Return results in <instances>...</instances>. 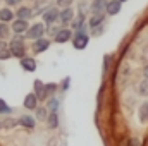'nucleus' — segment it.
<instances>
[{
  "label": "nucleus",
  "mask_w": 148,
  "mask_h": 146,
  "mask_svg": "<svg viewBox=\"0 0 148 146\" xmlns=\"http://www.w3.org/2000/svg\"><path fill=\"white\" fill-rule=\"evenodd\" d=\"M9 50H10V53H12V57H17V59H23L24 57V53H26V46H24V40L21 36H16L12 41H10V45H9Z\"/></svg>",
  "instance_id": "f257e3e1"
},
{
  "label": "nucleus",
  "mask_w": 148,
  "mask_h": 146,
  "mask_svg": "<svg viewBox=\"0 0 148 146\" xmlns=\"http://www.w3.org/2000/svg\"><path fill=\"white\" fill-rule=\"evenodd\" d=\"M88 35L84 33V31H77L76 33V36H74L73 40V45H74V48L76 50H84L86 48V45H88Z\"/></svg>",
  "instance_id": "f03ea898"
},
{
  "label": "nucleus",
  "mask_w": 148,
  "mask_h": 146,
  "mask_svg": "<svg viewBox=\"0 0 148 146\" xmlns=\"http://www.w3.org/2000/svg\"><path fill=\"white\" fill-rule=\"evenodd\" d=\"M59 16H60V12H59L57 7H48V9L43 12V21L48 23V24H53V23L59 19Z\"/></svg>",
  "instance_id": "7ed1b4c3"
},
{
  "label": "nucleus",
  "mask_w": 148,
  "mask_h": 146,
  "mask_svg": "<svg viewBox=\"0 0 148 146\" xmlns=\"http://www.w3.org/2000/svg\"><path fill=\"white\" fill-rule=\"evenodd\" d=\"M43 33H45V26L43 24H33L29 29H28V38H31V40H40V38L43 36Z\"/></svg>",
  "instance_id": "20e7f679"
},
{
  "label": "nucleus",
  "mask_w": 148,
  "mask_h": 146,
  "mask_svg": "<svg viewBox=\"0 0 148 146\" xmlns=\"http://www.w3.org/2000/svg\"><path fill=\"white\" fill-rule=\"evenodd\" d=\"M107 0H95L91 3V12L93 14H107Z\"/></svg>",
  "instance_id": "39448f33"
},
{
  "label": "nucleus",
  "mask_w": 148,
  "mask_h": 146,
  "mask_svg": "<svg viewBox=\"0 0 148 146\" xmlns=\"http://www.w3.org/2000/svg\"><path fill=\"white\" fill-rule=\"evenodd\" d=\"M26 29H29L28 21H24V19H17V21H14V23H12V31H14L16 35L26 33Z\"/></svg>",
  "instance_id": "423d86ee"
},
{
  "label": "nucleus",
  "mask_w": 148,
  "mask_h": 146,
  "mask_svg": "<svg viewBox=\"0 0 148 146\" xmlns=\"http://www.w3.org/2000/svg\"><path fill=\"white\" fill-rule=\"evenodd\" d=\"M21 67L28 72H35L36 71V60L31 57H23L21 59Z\"/></svg>",
  "instance_id": "0eeeda50"
},
{
  "label": "nucleus",
  "mask_w": 148,
  "mask_h": 146,
  "mask_svg": "<svg viewBox=\"0 0 148 146\" xmlns=\"http://www.w3.org/2000/svg\"><path fill=\"white\" fill-rule=\"evenodd\" d=\"M35 95H36L40 100H47V84H43L40 79L35 81V91H33Z\"/></svg>",
  "instance_id": "6e6552de"
},
{
  "label": "nucleus",
  "mask_w": 148,
  "mask_h": 146,
  "mask_svg": "<svg viewBox=\"0 0 148 146\" xmlns=\"http://www.w3.org/2000/svg\"><path fill=\"white\" fill-rule=\"evenodd\" d=\"M121 7H122V2L121 0H109L107 3V14L109 16H115L121 12Z\"/></svg>",
  "instance_id": "1a4fd4ad"
},
{
  "label": "nucleus",
  "mask_w": 148,
  "mask_h": 146,
  "mask_svg": "<svg viewBox=\"0 0 148 146\" xmlns=\"http://www.w3.org/2000/svg\"><path fill=\"white\" fill-rule=\"evenodd\" d=\"M73 38V33H71V29H67V28H62L57 35H55V43H66V41H69Z\"/></svg>",
  "instance_id": "9d476101"
},
{
  "label": "nucleus",
  "mask_w": 148,
  "mask_h": 146,
  "mask_svg": "<svg viewBox=\"0 0 148 146\" xmlns=\"http://www.w3.org/2000/svg\"><path fill=\"white\" fill-rule=\"evenodd\" d=\"M36 105H38V96L35 93H29L26 95L24 98V108L26 110H36Z\"/></svg>",
  "instance_id": "9b49d317"
},
{
  "label": "nucleus",
  "mask_w": 148,
  "mask_h": 146,
  "mask_svg": "<svg viewBox=\"0 0 148 146\" xmlns=\"http://www.w3.org/2000/svg\"><path fill=\"white\" fill-rule=\"evenodd\" d=\"M48 46H50V41L45 40V38H40V40H36V41L33 43V52H35V53H41V52H45Z\"/></svg>",
  "instance_id": "f8f14e48"
},
{
  "label": "nucleus",
  "mask_w": 148,
  "mask_h": 146,
  "mask_svg": "<svg viewBox=\"0 0 148 146\" xmlns=\"http://www.w3.org/2000/svg\"><path fill=\"white\" fill-rule=\"evenodd\" d=\"M59 19L64 23V24H67V23H73L74 19V12L71 7H67V9H64L62 12H60V16H59Z\"/></svg>",
  "instance_id": "ddd939ff"
},
{
  "label": "nucleus",
  "mask_w": 148,
  "mask_h": 146,
  "mask_svg": "<svg viewBox=\"0 0 148 146\" xmlns=\"http://www.w3.org/2000/svg\"><path fill=\"white\" fill-rule=\"evenodd\" d=\"M138 119L141 124H147L148 122V102L141 103L140 105V110H138Z\"/></svg>",
  "instance_id": "4468645a"
},
{
  "label": "nucleus",
  "mask_w": 148,
  "mask_h": 146,
  "mask_svg": "<svg viewBox=\"0 0 148 146\" xmlns=\"http://www.w3.org/2000/svg\"><path fill=\"white\" fill-rule=\"evenodd\" d=\"M103 19H105V14H93V16H91V19H90V28H91V29H95V28L102 26Z\"/></svg>",
  "instance_id": "2eb2a0df"
},
{
  "label": "nucleus",
  "mask_w": 148,
  "mask_h": 146,
  "mask_svg": "<svg viewBox=\"0 0 148 146\" xmlns=\"http://www.w3.org/2000/svg\"><path fill=\"white\" fill-rule=\"evenodd\" d=\"M35 14H33V9H29V7H21L19 10H17V17L19 19H24V21H28V19H31Z\"/></svg>",
  "instance_id": "dca6fc26"
},
{
  "label": "nucleus",
  "mask_w": 148,
  "mask_h": 146,
  "mask_svg": "<svg viewBox=\"0 0 148 146\" xmlns=\"http://www.w3.org/2000/svg\"><path fill=\"white\" fill-rule=\"evenodd\" d=\"M17 122H19L23 127H28V129H33V127H35V119L29 117V115H23Z\"/></svg>",
  "instance_id": "f3484780"
},
{
  "label": "nucleus",
  "mask_w": 148,
  "mask_h": 146,
  "mask_svg": "<svg viewBox=\"0 0 148 146\" xmlns=\"http://www.w3.org/2000/svg\"><path fill=\"white\" fill-rule=\"evenodd\" d=\"M12 17H14V14H12L10 9H0V21H2V23L12 21Z\"/></svg>",
  "instance_id": "a211bd4d"
},
{
  "label": "nucleus",
  "mask_w": 148,
  "mask_h": 146,
  "mask_svg": "<svg viewBox=\"0 0 148 146\" xmlns=\"http://www.w3.org/2000/svg\"><path fill=\"white\" fill-rule=\"evenodd\" d=\"M59 105H60V103H59V100H57V98H50V100H48V103H47V110H48L50 113H55V112L59 110Z\"/></svg>",
  "instance_id": "6ab92c4d"
},
{
  "label": "nucleus",
  "mask_w": 148,
  "mask_h": 146,
  "mask_svg": "<svg viewBox=\"0 0 148 146\" xmlns=\"http://www.w3.org/2000/svg\"><path fill=\"white\" fill-rule=\"evenodd\" d=\"M83 23H84V16L79 14L77 19L73 21V29H76V31H83Z\"/></svg>",
  "instance_id": "aec40b11"
},
{
  "label": "nucleus",
  "mask_w": 148,
  "mask_h": 146,
  "mask_svg": "<svg viewBox=\"0 0 148 146\" xmlns=\"http://www.w3.org/2000/svg\"><path fill=\"white\" fill-rule=\"evenodd\" d=\"M47 122H48V126H50V127H57V126H59V117H57V112H55V113H50Z\"/></svg>",
  "instance_id": "412c9836"
},
{
  "label": "nucleus",
  "mask_w": 148,
  "mask_h": 146,
  "mask_svg": "<svg viewBox=\"0 0 148 146\" xmlns=\"http://www.w3.org/2000/svg\"><path fill=\"white\" fill-rule=\"evenodd\" d=\"M12 57V53H10V50L9 48H0V60H7V59H10Z\"/></svg>",
  "instance_id": "4be33fe9"
},
{
  "label": "nucleus",
  "mask_w": 148,
  "mask_h": 146,
  "mask_svg": "<svg viewBox=\"0 0 148 146\" xmlns=\"http://www.w3.org/2000/svg\"><path fill=\"white\" fill-rule=\"evenodd\" d=\"M140 95H141V96H148V79H145V81L140 84Z\"/></svg>",
  "instance_id": "5701e85b"
},
{
  "label": "nucleus",
  "mask_w": 148,
  "mask_h": 146,
  "mask_svg": "<svg viewBox=\"0 0 148 146\" xmlns=\"http://www.w3.org/2000/svg\"><path fill=\"white\" fill-rule=\"evenodd\" d=\"M7 35H9V26L7 24H0V40H3Z\"/></svg>",
  "instance_id": "b1692460"
},
{
  "label": "nucleus",
  "mask_w": 148,
  "mask_h": 146,
  "mask_svg": "<svg viewBox=\"0 0 148 146\" xmlns=\"http://www.w3.org/2000/svg\"><path fill=\"white\" fill-rule=\"evenodd\" d=\"M0 113H10V107L3 100H0Z\"/></svg>",
  "instance_id": "393cba45"
},
{
  "label": "nucleus",
  "mask_w": 148,
  "mask_h": 146,
  "mask_svg": "<svg viewBox=\"0 0 148 146\" xmlns=\"http://www.w3.org/2000/svg\"><path fill=\"white\" fill-rule=\"evenodd\" d=\"M47 108H40L36 110V119H40V120H45L47 119V112H45Z\"/></svg>",
  "instance_id": "a878e982"
},
{
  "label": "nucleus",
  "mask_w": 148,
  "mask_h": 146,
  "mask_svg": "<svg viewBox=\"0 0 148 146\" xmlns=\"http://www.w3.org/2000/svg\"><path fill=\"white\" fill-rule=\"evenodd\" d=\"M55 88H57V86H55L53 83H50V84H47V98H48V96H50V95H52V93L55 91Z\"/></svg>",
  "instance_id": "bb28decb"
},
{
  "label": "nucleus",
  "mask_w": 148,
  "mask_h": 146,
  "mask_svg": "<svg viewBox=\"0 0 148 146\" xmlns=\"http://www.w3.org/2000/svg\"><path fill=\"white\" fill-rule=\"evenodd\" d=\"M57 2H59V5H60V7L67 9V7H71V3H73L74 0H57Z\"/></svg>",
  "instance_id": "cd10ccee"
},
{
  "label": "nucleus",
  "mask_w": 148,
  "mask_h": 146,
  "mask_svg": "<svg viewBox=\"0 0 148 146\" xmlns=\"http://www.w3.org/2000/svg\"><path fill=\"white\" fill-rule=\"evenodd\" d=\"M59 31H60V28H59V26H52V28L48 29V33H50V35H57Z\"/></svg>",
  "instance_id": "c85d7f7f"
},
{
  "label": "nucleus",
  "mask_w": 148,
  "mask_h": 146,
  "mask_svg": "<svg viewBox=\"0 0 148 146\" xmlns=\"http://www.w3.org/2000/svg\"><path fill=\"white\" fill-rule=\"evenodd\" d=\"M5 3H7V5H19L21 0H5Z\"/></svg>",
  "instance_id": "c756f323"
},
{
  "label": "nucleus",
  "mask_w": 148,
  "mask_h": 146,
  "mask_svg": "<svg viewBox=\"0 0 148 146\" xmlns=\"http://www.w3.org/2000/svg\"><path fill=\"white\" fill-rule=\"evenodd\" d=\"M129 146H140V141L136 138H133V139H129Z\"/></svg>",
  "instance_id": "7c9ffc66"
},
{
  "label": "nucleus",
  "mask_w": 148,
  "mask_h": 146,
  "mask_svg": "<svg viewBox=\"0 0 148 146\" xmlns=\"http://www.w3.org/2000/svg\"><path fill=\"white\" fill-rule=\"evenodd\" d=\"M69 81H71L69 77H66V79L62 81V83H64V84H62V88H64V89H67V88H69Z\"/></svg>",
  "instance_id": "2f4dec72"
},
{
  "label": "nucleus",
  "mask_w": 148,
  "mask_h": 146,
  "mask_svg": "<svg viewBox=\"0 0 148 146\" xmlns=\"http://www.w3.org/2000/svg\"><path fill=\"white\" fill-rule=\"evenodd\" d=\"M143 74H145V77L148 79V65H145V67H143Z\"/></svg>",
  "instance_id": "473e14b6"
},
{
  "label": "nucleus",
  "mask_w": 148,
  "mask_h": 146,
  "mask_svg": "<svg viewBox=\"0 0 148 146\" xmlns=\"http://www.w3.org/2000/svg\"><path fill=\"white\" fill-rule=\"evenodd\" d=\"M121 2H126V0H121Z\"/></svg>",
  "instance_id": "72a5a7b5"
}]
</instances>
